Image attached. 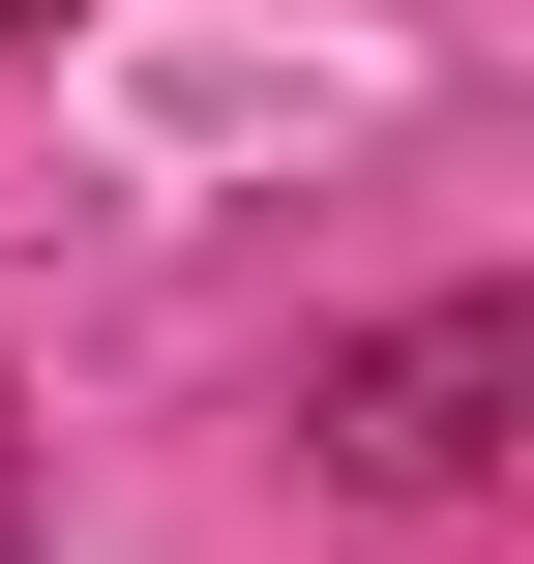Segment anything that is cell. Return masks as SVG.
<instances>
[{
    "label": "cell",
    "mask_w": 534,
    "mask_h": 564,
    "mask_svg": "<svg viewBox=\"0 0 534 564\" xmlns=\"http://www.w3.org/2000/svg\"><path fill=\"white\" fill-rule=\"evenodd\" d=\"M0 30H59V0H0Z\"/></svg>",
    "instance_id": "cell-2"
},
{
    "label": "cell",
    "mask_w": 534,
    "mask_h": 564,
    "mask_svg": "<svg viewBox=\"0 0 534 564\" xmlns=\"http://www.w3.org/2000/svg\"><path fill=\"white\" fill-rule=\"evenodd\" d=\"M0 506H30V476H0Z\"/></svg>",
    "instance_id": "cell-3"
},
{
    "label": "cell",
    "mask_w": 534,
    "mask_h": 564,
    "mask_svg": "<svg viewBox=\"0 0 534 564\" xmlns=\"http://www.w3.org/2000/svg\"><path fill=\"white\" fill-rule=\"evenodd\" d=\"M505 387H534V297H416L386 357H327V446L386 506H446V476H505Z\"/></svg>",
    "instance_id": "cell-1"
}]
</instances>
